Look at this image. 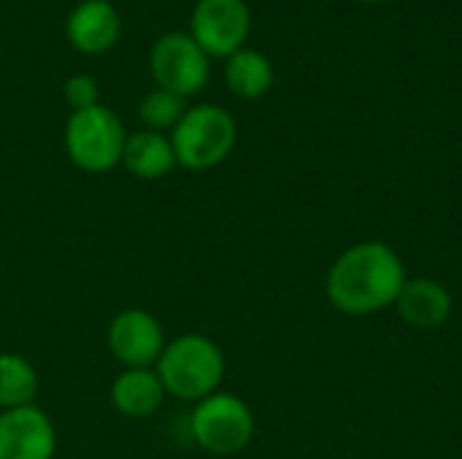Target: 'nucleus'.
<instances>
[{
  "mask_svg": "<svg viewBox=\"0 0 462 459\" xmlns=\"http://www.w3.org/2000/svg\"><path fill=\"white\" fill-rule=\"evenodd\" d=\"M406 284L401 257L382 241H365L346 249L328 271L325 292L336 311L368 317L395 306Z\"/></svg>",
  "mask_w": 462,
  "mask_h": 459,
  "instance_id": "obj_1",
  "label": "nucleus"
},
{
  "mask_svg": "<svg viewBox=\"0 0 462 459\" xmlns=\"http://www.w3.org/2000/svg\"><path fill=\"white\" fill-rule=\"evenodd\" d=\"M154 371L165 387V395L198 403L219 392L225 379V354L208 335L184 333L165 344Z\"/></svg>",
  "mask_w": 462,
  "mask_h": 459,
  "instance_id": "obj_2",
  "label": "nucleus"
},
{
  "mask_svg": "<svg viewBox=\"0 0 462 459\" xmlns=\"http://www.w3.org/2000/svg\"><path fill=\"white\" fill-rule=\"evenodd\" d=\"M238 127L230 111L214 103H200L187 108L181 122L171 133L173 154L179 168L187 170H208L225 162L236 146Z\"/></svg>",
  "mask_w": 462,
  "mask_h": 459,
  "instance_id": "obj_3",
  "label": "nucleus"
},
{
  "mask_svg": "<svg viewBox=\"0 0 462 459\" xmlns=\"http://www.w3.org/2000/svg\"><path fill=\"white\" fill-rule=\"evenodd\" d=\"M65 151L68 160L84 173H108L122 165L127 130L116 111L108 106H92L73 111L65 122Z\"/></svg>",
  "mask_w": 462,
  "mask_h": 459,
  "instance_id": "obj_4",
  "label": "nucleus"
},
{
  "mask_svg": "<svg viewBox=\"0 0 462 459\" xmlns=\"http://www.w3.org/2000/svg\"><path fill=\"white\" fill-rule=\"evenodd\" d=\"M189 436L203 452L214 457H230L249 446L254 436V414L238 395L214 392L195 403Z\"/></svg>",
  "mask_w": 462,
  "mask_h": 459,
  "instance_id": "obj_5",
  "label": "nucleus"
},
{
  "mask_svg": "<svg viewBox=\"0 0 462 459\" xmlns=\"http://www.w3.org/2000/svg\"><path fill=\"white\" fill-rule=\"evenodd\" d=\"M149 70L160 89L181 97L198 95L208 81V54L189 32H162L149 49Z\"/></svg>",
  "mask_w": 462,
  "mask_h": 459,
  "instance_id": "obj_6",
  "label": "nucleus"
},
{
  "mask_svg": "<svg viewBox=\"0 0 462 459\" xmlns=\"http://www.w3.org/2000/svg\"><path fill=\"white\" fill-rule=\"evenodd\" d=\"M252 14L244 0H198L189 19V35L208 57H230L244 49Z\"/></svg>",
  "mask_w": 462,
  "mask_h": 459,
  "instance_id": "obj_7",
  "label": "nucleus"
},
{
  "mask_svg": "<svg viewBox=\"0 0 462 459\" xmlns=\"http://www.w3.org/2000/svg\"><path fill=\"white\" fill-rule=\"evenodd\" d=\"M106 344L122 368H154L168 341L152 311L125 308L108 322Z\"/></svg>",
  "mask_w": 462,
  "mask_h": 459,
  "instance_id": "obj_8",
  "label": "nucleus"
},
{
  "mask_svg": "<svg viewBox=\"0 0 462 459\" xmlns=\"http://www.w3.org/2000/svg\"><path fill=\"white\" fill-rule=\"evenodd\" d=\"M57 430L43 409L0 411V459H54Z\"/></svg>",
  "mask_w": 462,
  "mask_h": 459,
  "instance_id": "obj_9",
  "label": "nucleus"
},
{
  "mask_svg": "<svg viewBox=\"0 0 462 459\" xmlns=\"http://www.w3.org/2000/svg\"><path fill=\"white\" fill-rule=\"evenodd\" d=\"M119 30L122 22L111 0H81L65 22V38L81 54L108 51L119 41Z\"/></svg>",
  "mask_w": 462,
  "mask_h": 459,
  "instance_id": "obj_10",
  "label": "nucleus"
},
{
  "mask_svg": "<svg viewBox=\"0 0 462 459\" xmlns=\"http://www.w3.org/2000/svg\"><path fill=\"white\" fill-rule=\"evenodd\" d=\"M395 308L414 330H439L452 314V295L436 279H406Z\"/></svg>",
  "mask_w": 462,
  "mask_h": 459,
  "instance_id": "obj_11",
  "label": "nucleus"
},
{
  "mask_svg": "<svg viewBox=\"0 0 462 459\" xmlns=\"http://www.w3.org/2000/svg\"><path fill=\"white\" fill-rule=\"evenodd\" d=\"M111 403L127 419H149L165 400V387L154 368H125L111 381Z\"/></svg>",
  "mask_w": 462,
  "mask_h": 459,
  "instance_id": "obj_12",
  "label": "nucleus"
},
{
  "mask_svg": "<svg viewBox=\"0 0 462 459\" xmlns=\"http://www.w3.org/2000/svg\"><path fill=\"white\" fill-rule=\"evenodd\" d=\"M122 165L127 168L130 176H135L141 181H160L179 162H176L173 143L168 135L154 133V130H138V133L127 135V143L122 151Z\"/></svg>",
  "mask_w": 462,
  "mask_h": 459,
  "instance_id": "obj_13",
  "label": "nucleus"
},
{
  "mask_svg": "<svg viewBox=\"0 0 462 459\" xmlns=\"http://www.w3.org/2000/svg\"><path fill=\"white\" fill-rule=\"evenodd\" d=\"M225 81H227V89L236 97L257 100V97H263L271 89L273 68H271V62H268V57L263 51H257V49H238L236 54L227 57Z\"/></svg>",
  "mask_w": 462,
  "mask_h": 459,
  "instance_id": "obj_14",
  "label": "nucleus"
},
{
  "mask_svg": "<svg viewBox=\"0 0 462 459\" xmlns=\"http://www.w3.org/2000/svg\"><path fill=\"white\" fill-rule=\"evenodd\" d=\"M41 390L38 371L16 352H0V411L32 406Z\"/></svg>",
  "mask_w": 462,
  "mask_h": 459,
  "instance_id": "obj_15",
  "label": "nucleus"
},
{
  "mask_svg": "<svg viewBox=\"0 0 462 459\" xmlns=\"http://www.w3.org/2000/svg\"><path fill=\"white\" fill-rule=\"evenodd\" d=\"M187 114V97L173 95L168 89H152L141 97L138 103V116L146 124V130L162 133V130H173L181 116Z\"/></svg>",
  "mask_w": 462,
  "mask_h": 459,
  "instance_id": "obj_16",
  "label": "nucleus"
},
{
  "mask_svg": "<svg viewBox=\"0 0 462 459\" xmlns=\"http://www.w3.org/2000/svg\"><path fill=\"white\" fill-rule=\"evenodd\" d=\"M62 95H65V103L73 108V111H84V108H92L100 103V89H97V81L87 73H76L65 81L62 87Z\"/></svg>",
  "mask_w": 462,
  "mask_h": 459,
  "instance_id": "obj_17",
  "label": "nucleus"
},
{
  "mask_svg": "<svg viewBox=\"0 0 462 459\" xmlns=\"http://www.w3.org/2000/svg\"><path fill=\"white\" fill-rule=\"evenodd\" d=\"M357 3H368L371 5V3H384V0H357Z\"/></svg>",
  "mask_w": 462,
  "mask_h": 459,
  "instance_id": "obj_18",
  "label": "nucleus"
}]
</instances>
